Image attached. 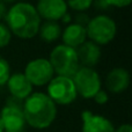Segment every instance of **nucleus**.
Returning a JSON list of instances; mask_svg holds the SVG:
<instances>
[{
	"label": "nucleus",
	"mask_w": 132,
	"mask_h": 132,
	"mask_svg": "<svg viewBox=\"0 0 132 132\" xmlns=\"http://www.w3.org/2000/svg\"><path fill=\"white\" fill-rule=\"evenodd\" d=\"M82 132H115L112 123L108 118L85 110L81 114Z\"/></svg>",
	"instance_id": "10"
},
{
	"label": "nucleus",
	"mask_w": 132,
	"mask_h": 132,
	"mask_svg": "<svg viewBox=\"0 0 132 132\" xmlns=\"http://www.w3.org/2000/svg\"><path fill=\"white\" fill-rule=\"evenodd\" d=\"M0 132H4V128H2V123H1V119H0Z\"/></svg>",
	"instance_id": "26"
},
{
	"label": "nucleus",
	"mask_w": 132,
	"mask_h": 132,
	"mask_svg": "<svg viewBox=\"0 0 132 132\" xmlns=\"http://www.w3.org/2000/svg\"><path fill=\"white\" fill-rule=\"evenodd\" d=\"M74 21H75L77 24L82 26V27L86 26L87 27L88 22L90 21V19H89V15H87V14H85V13H78L77 15H75V18H74Z\"/></svg>",
	"instance_id": "19"
},
{
	"label": "nucleus",
	"mask_w": 132,
	"mask_h": 132,
	"mask_svg": "<svg viewBox=\"0 0 132 132\" xmlns=\"http://www.w3.org/2000/svg\"><path fill=\"white\" fill-rule=\"evenodd\" d=\"M60 20H62L63 22H68V21L71 20V18H70V14H65V15L63 16L62 19H60Z\"/></svg>",
	"instance_id": "25"
},
{
	"label": "nucleus",
	"mask_w": 132,
	"mask_h": 132,
	"mask_svg": "<svg viewBox=\"0 0 132 132\" xmlns=\"http://www.w3.org/2000/svg\"><path fill=\"white\" fill-rule=\"evenodd\" d=\"M49 62L52 66L53 72L62 77L72 78L80 67L77 50L64 44H59L53 48Z\"/></svg>",
	"instance_id": "3"
},
{
	"label": "nucleus",
	"mask_w": 132,
	"mask_h": 132,
	"mask_svg": "<svg viewBox=\"0 0 132 132\" xmlns=\"http://www.w3.org/2000/svg\"><path fill=\"white\" fill-rule=\"evenodd\" d=\"M26 123L34 129H46L53 123L57 108L53 101L44 93L30 94L23 103Z\"/></svg>",
	"instance_id": "2"
},
{
	"label": "nucleus",
	"mask_w": 132,
	"mask_h": 132,
	"mask_svg": "<svg viewBox=\"0 0 132 132\" xmlns=\"http://www.w3.org/2000/svg\"><path fill=\"white\" fill-rule=\"evenodd\" d=\"M87 36L92 42L100 45H105L115 38L117 32L116 22L107 15H97L90 19L86 27Z\"/></svg>",
	"instance_id": "4"
},
{
	"label": "nucleus",
	"mask_w": 132,
	"mask_h": 132,
	"mask_svg": "<svg viewBox=\"0 0 132 132\" xmlns=\"http://www.w3.org/2000/svg\"><path fill=\"white\" fill-rule=\"evenodd\" d=\"M12 32L9 31L8 27L4 23H0V49L7 46L11 43Z\"/></svg>",
	"instance_id": "18"
},
{
	"label": "nucleus",
	"mask_w": 132,
	"mask_h": 132,
	"mask_svg": "<svg viewBox=\"0 0 132 132\" xmlns=\"http://www.w3.org/2000/svg\"><path fill=\"white\" fill-rule=\"evenodd\" d=\"M38 32L44 42L51 43L59 38V36L62 35V28H60L59 23L55 22V21H46L39 27Z\"/></svg>",
	"instance_id": "15"
},
{
	"label": "nucleus",
	"mask_w": 132,
	"mask_h": 132,
	"mask_svg": "<svg viewBox=\"0 0 132 132\" xmlns=\"http://www.w3.org/2000/svg\"><path fill=\"white\" fill-rule=\"evenodd\" d=\"M7 11H8V9H7V7H6V4H5L4 1H1V0H0V20L6 18Z\"/></svg>",
	"instance_id": "23"
},
{
	"label": "nucleus",
	"mask_w": 132,
	"mask_h": 132,
	"mask_svg": "<svg viewBox=\"0 0 132 132\" xmlns=\"http://www.w3.org/2000/svg\"><path fill=\"white\" fill-rule=\"evenodd\" d=\"M110 6L115 7H126L131 4L132 0H107Z\"/></svg>",
	"instance_id": "21"
},
{
	"label": "nucleus",
	"mask_w": 132,
	"mask_h": 132,
	"mask_svg": "<svg viewBox=\"0 0 132 132\" xmlns=\"http://www.w3.org/2000/svg\"><path fill=\"white\" fill-rule=\"evenodd\" d=\"M94 100H95L96 103H98V104H105V103L108 102V100H109V97H108V94L105 93L104 90H98L97 93L95 94V96H94Z\"/></svg>",
	"instance_id": "20"
},
{
	"label": "nucleus",
	"mask_w": 132,
	"mask_h": 132,
	"mask_svg": "<svg viewBox=\"0 0 132 132\" xmlns=\"http://www.w3.org/2000/svg\"><path fill=\"white\" fill-rule=\"evenodd\" d=\"M1 1H4L5 4H6V2H13V1H15V0H1Z\"/></svg>",
	"instance_id": "27"
},
{
	"label": "nucleus",
	"mask_w": 132,
	"mask_h": 132,
	"mask_svg": "<svg viewBox=\"0 0 132 132\" xmlns=\"http://www.w3.org/2000/svg\"><path fill=\"white\" fill-rule=\"evenodd\" d=\"M4 132H26V130H20V131H4Z\"/></svg>",
	"instance_id": "28"
},
{
	"label": "nucleus",
	"mask_w": 132,
	"mask_h": 132,
	"mask_svg": "<svg viewBox=\"0 0 132 132\" xmlns=\"http://www.w3.org/2000/svg\"><path fill=\"white\" fill-rule=\"evenodd\" d=\"M46 95L53 101L55 104L67 105L74 102L78 93L72 78L58 75L52 78V80L49 82Z\"/></svg>",
	"instance_id": "5"
},
{
	"label": "nucleus",
	"mask_w": 132,
	"mask_h": 132,
	"mask_svg": "<svg viewBox=\"0 0 132 132\" xmlns=\"http://www.w3.org/2000/svg\"><path fill=\"white\" fill-rule=\"evenodd\" d=\"M77 56L79 64L82 65V67L92 68L100 62L101 58V49L97 44L93 43L92 41L85 42L84 44L78 48Z\"/></svg>",
	"instance_id": "13"
},
{
	"label": "nucleus",
	"mask_w": 132,
	"mask_h": 132,
	"mask_svg": "<svg viewBox=\"0 0 132 132\" xmlns=\"http://www.w3.org/2000/svg\"><path fill=\"white\" fill-rule=\"evenodd\" d=\"M8 90L12 96L19 100H26L32 92V85L28 81L23 73H14L11 74L7 81Z\"/></svg>",
	"instance_id": "12"
},
{
	"label": "nucleus",
	"mask_w": 132,
	"mask_h": 132,
	"mask_svg": "<svg viewBox=\"0 0 132 132\" xmlns=\"http://www.w3.org/2000/svg\"><path fill=\"white\" fill-rule=\"evenodd\" d=\"M63 42L64 45L70 46L72 49L79 48L81 44L86 42L87 38V31L86 27L79 26L77 23H71L65 28L63 32Z\"/></svg>",
	"instance_id": "14"
},
{
	"label": "nucleus",
	"mask_w": 132,
	"mask_h": 132,
	"mask_svg": "<svg viewBox=\"0 0 132 132\" xmlns=\"http://www.w3.org/2000/svg\"><path fill=\"white\" fill-rule=\"evenodd\" d=\"M6 22L9 31L23 39H29L38 34L41 18L36 8L28 2H18L7 11Z\"/></svg>",
	"instance_id": "1"
},
{
	"label": "nucleus",
	"mask_w": 132,
	"mask_h": 132,
	"mask_svg": "<svg viewBox=\"0 0 132 132\" xmlns=\"http://www.w3.org/2000/svg\"><path fill=\"white\" fill-rule=\"evenodd\" d=\"M39 18L46 21H58L67 14V5L65 0H38L35 7Z\"/></svg>",
	"instance_id": "8"
},
{
	"label": "nucleus",
	"mask_w": 132,
	"mask_h": 132,
	"mask_svg": "<svg viewBox=\"0 0 132 132\" xmlns=\"http://www.w3.org/2000/svg\"><path fill=\"white\" fill-rule=\"evenodd\" d=\"M9 77H11V66L5 58L0 56V86L7 84Z\"/></svg>",
	"instance_id": "17"
},
{
	"label": "nucleus",
	"mask_w": 132,
	"mask_h": 132,
	"mask_svg": "<svg viewBox=\"0 0 132 132\" xmlns=\"http://www.w3.org/2000/svg\"><path fill=\"white\" fill-rule=\"evenodd\" d=\"M77 93L84 98H93L101 90V78L95 70L89 67H79L72 77Z\"/></svg>",
	"instance_id": "6"
},
{
	"label": "nucleus",
	"mask_w": 132,
	"mask_h": 132,
	"mask_svg": "<svg viewBox=\"0 0 132 132\" xmlns=\"http://www.w3.org/2000/svg\"><path fill=\"white\" fill-rule=\"evenodd\" d=\"M93 1L94 0H67L66 5L73 11L82 13V12L87 11L88 8H90V6L93 5Z\"/></svg>",
	"instance_id": "16"
},
{
	"label": "nucleus",
	"mask_w": 132,
	"mask_h": 132,
	"mask_svg": "<svg viewBox=\"0 0 132 132\" xmlns=\"http://www.w3.org/2000/svg\"><path fill=\"white\" fill-rule=\"evenodd\" d=\"M93 5L97 9H108L110 7V5L108 4L107 0H94Z\"/></svg>",
	"instance_id": "22"
},
{
	"label": "nucleus",
	"mask_w": 132,
	"mask_h": 132,
	"mask_svg": "<svg viewBox=\"0 0 132 132\" xmlns=\"http://www.w3.org/2000/svg\"><path fill=\"white\" fill-rule=\"evenodd\" d=\"M115 132H132V126L130 124H123L117 130H115Z\"/></svg>",
	"instance_id": "24"
},
{
	"label": "nucleus",
	"mask_w": 132,
	"mask_h": 132,
	"mask_svg": "<svg viewBox=\"0 0 132 132\" xmlns=\"http://www.w3.org/2000/svg\"><path fill=\"white\" fill-rule=\"evenodd\" d=\"M130 85V73L123 67L112 68L105 78L107 89L111 93L118 94L124 92Z\"/></svg>",
	"instance_id": "11"
},
{
	"label": "nucleus",
	"mask_w": 132,
	"mask_h": 132,
	"mask_svg": "<svg viewBox=\"0 0 132 132\" xmlns=\"http://www.w3.org/2000/svg\"><path fill=\"white\" fill-rule=\"evenodd\" d=\"M0 119L2 123L4 131H20L24 130L26 119L22 108L6 105L1 110Z\"/></svg>",
	"instance_id": "9"
},
{
	"label": "nucleus",
	"mask_w": 132,
	"mask_h": 132,
	"mask_svg": "<svg viewBox=\"0 0 132 132\" xmlns=\"http://www.w3.org/2000/svg\"><path fill=\"white\" fill-rule=\"evenodd\" d=\"M53 68L49 59L36 58L30 60L24 68L26 78L34 86H44L49 84L53 78Z\"/></svg>",
	"instance_id": "7"
}]
</instances>
